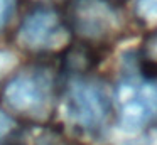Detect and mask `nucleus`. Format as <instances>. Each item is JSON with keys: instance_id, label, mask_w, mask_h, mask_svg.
<instances>
[{"instance_id": "nucleus-1", "label": "nucleus", "mask_w": 157, "mask_h": 145, "mask_svg": "<svg viewBox=\"0 0 157 145\" xmlns=\"http://www.w3.org/2000/svg\"><path fill=\"white\" fill-rule=\"evenodd\" d=\"M118 127L127 135H139L157 123V83L125 76L115 91Z\"/></svg>"}, {"instance_id": "nucleus-9", "label": "nucleus", "mask_w": 157, "mask_h": 145, "mask_svg": "<svg viewBox=\"0 0 157 145\" xmlns=\"http://www.w3.org/2000/svg\"><path fill=\"white\" fill-rule=\"evenodd\" d=\"M12 9H14V0H0V27L7 24Z\"/></svg>"}, {"instance_id": "nucleus-6", "label": "nucleus", "mask_w": 157, "mask_h": 145, "mask_svg": "<svg viewBox=\"0 0 157 145\" xmlns=\"http://www.w3.org/2000/svg\"><path fill=\"white\" fill-rule=\"evenodd\" d=\"M135 12L145 22H157V0H135Z\"/></svg>"}, {"instance_id": "nucleus-5", "label": "nucleus", "mask_w": 157, "mask_h": 145, "mask_svg": "<svg viewBox=\"0 0 157 145\" xmlns=\"http://www.w3.org/2000/svg\"><path fill=\"white\" fill-rule=\"evenodd\" d=\"M17 40L22 47L32 51L56 49L68 40V29L54 10L39 9L21 24Z\"/></svg>"}, {"instance_id": "nucleus-3", "label": "nucleus", "mask_w": 157, "mask_h": 145, "mask_svg": "<svg viewBox=\"0 0 157 145\" xmlns=\"http://www.w3.org/2000/svg\"><path fill=\"white\" fill-rule=\"evenodd\" d=\"M52 98V81L46 71L21 73L7 83L4 100L14 111L42 116Z\"/></svg>"}, {"instance_id": "nucleus-7", "label": "nucleus", "mask_w": 157, "mask_h": 145, "mask_svg": "<svg viewBox=\"0 0 157 145\" xmlns=\"http://www.w3.org/2000/svg\"><path fill=\"white\" fill-rule=\"evenodd\" d=\"M17 63V57L9 51H2L0 49V76H4L7 71H10Z\"/></svg>"}, {"instance_id": "nucleus-2", "label": "nucleus", "mask_w": 157, "mask_h": 145, "mask_svg": "<svg viewBox=\"0 0 157 145\" xmlns=\"http://www.w3.org/2000/svg\"><path fill=\"white\" fill-rule=\"evenodd\" d=\"M64 113L71 123L85 130H98L110 113V100L98 83L90 79H73L64 96Z\"/></svg>"}, {"instance_id": "nucleus-4", "label": "nucleus", "mask_w": 157, "mask_h": 145, "mask_svg": "<svg viewBox=\"0 0 157 145\" xmlns=\"http://www.w3.org/2000/svg\"><path fill=\"white\" fill-rule=\"evenodd\" d=\"M71 25L81 37L103 40L120 29V15L108 0H71Z\"/></svg>"}, {"instance_id": "nucleus-10", "label": "nucleus", "mask_w": 157, "mask_h": 145, "mask_svg": "<svg viewBox=\"0 0 157 145\" xmlns=\"http://www.w3.org/2000/svg\"><path fill=\"white\" fill-rule=\"evenodd\" d=\"M147 51H149L150 57H152L154 61H157V34L149 40V44H147Z\"/></svg>"}, {"instance_id": "nucleus-8", "label": "nucleus", "mask_w": 157, "mask_h": 145, "mask_svg": "<svg viewBox=\"0 0 157 145\" xmlns=\"http://www.w3.org/2000/svg\"><path fill=\"white\" fill-rule=\"evenodd\" d=\"M12 128H14V120L7 113H4V111L0 110V142L10 133Z\"/></svg>"}]
</instances>
